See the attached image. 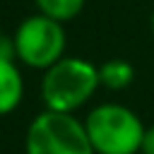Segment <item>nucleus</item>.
I'll list each match as a JSON object with an SVG mask.
<instances>
[{"label":"nucleus","mask_w":154,"mask_h":154,"mask_svg":"<svg viewBox=\"0 0 154 154\" xmlns=\"http://www.w3.org/2000/svg\"><path fill=\"white\" fill-rule=\"evenodd\" d=\"M34 5H36V12L51 17L60 24H67L79 17L87 0H34Z\"/></svg>","instance_id":"nucleus-7"},{"label":"nucleus","mask_w":154,"mask_h":154,"mask_svg":"<svg viewBox=\"0 0 154 154\" xmlns=\"http://www.w3.org/2000/svg\"><path fill=\"white\" fill-rule=\"evenodd\" d=\"M101 87L99 65L79 55H63L55 65L41 72V101L43 108L58 113H77L91 101Z\"/></svg>","instance_id":"nucleus-1"},{"label":"nucleus","mask_w":154,"mask_h":154,"mask_svg":"<svg viewBox=\"0 0 154 154\" xmlns=\"http://www.w3.org/2000/svg\"><path fill=\"white\" fill-rule=\"evenodd\" d=\"M65 48H67L65 24L41 12L24 17L12 34L14 60L29 70H38V72L48 70L65 55Z\"/></svg>","instance_id":"nucleus-4"},{"label":"nucleus","mask_w":154,"mask_h":154,"mask_svg":"<svg viewBox=\"0 0 154 154\" xmlns=\"http://www.w3.org/2000/svg\"><path fill=\"white\" fill-rule=\"evenodd\" d=\"M152 31H154V12H152Z\"/></svg>","instance_id":"nucleus-10"},{"label":"nucleus","mask_w":154,"mask_h":154,"mask_svg":"<svg viewBox=\"0 0 154 154\" xmlns=\"http://www.w3.org/2000/svg\"><path fill=\"white\" fill-rule=\"evenodd\" d=\"M24 99V75L14 58L0 55V116H10Z\"/></svg>","instance_id":"nucleus-5"},{"label":"nucleus","mask_w":154,"mask_h":154,"mask_svg":"<svg viewBox=\"0 0 154 154\" xmlns=\"http://www.w3.org/2000/svg\"><path fill=\"white\" fill-rule=\"evenodd\" d=\"M84 128L96 154H140L144 123L125 103L103 101L84 116Z\"/></svg>","instance_id":"nucleus-2"},{"label":"nucleus","mask_w":154,"mask_h":154,"mask_svg":"<svg viewBox=\"0 0 154 154\" xmlns=\"http://www.w3.org/2000/svg\"><path fill=\"white\" fill-rule=\"evenodd\" d=\"M0 55H5V58H14V51H12V36H7L2 29H0Z\"/></svg>","instance_id":"nucleus-9"},{"label":"nucleus","mask_w":154,"mask_h":154,"mask_svg":"<svg viewBox=\"0 0 154 154\" xmlns=\"http://www.w3.org/2000/svg\"><path fill=\"white\" fill-rule=\"evenodd\" d=\"M24 154H96L84 120L75 113L43 108L36 113L24 135Z\"/></svg>","instance_id":"nucleus-3"},{"label":"nucleus","mask_w":154,"mask_h":154,"mask_svg":"<svg viewBox=\"0 0 154 154\" xmlns=\"http://www.w3.org/2000/svg\"><path fill=\"white\" fill-rule=\"evenodd\" d=\"M99 79H101V87L111 91H120L135 82V65L123 58H111L99 65Z\"/></svg>","instance_id":"nucleus-6"},{"label":"nucleus","mask_w":154,"mask_h":154,"mask_svg":"<svg viewBox=\"0 0 154 154\" xmlns=\"http://www.w3.org/2000/svg\"><path fill=\"white\" fill-rule=\"evenodd\" d=\"M140 154H154V125H149L144 130V137H142V149Z\"/></svg>","instance_id":"nucleus-8"}]
</instances>
